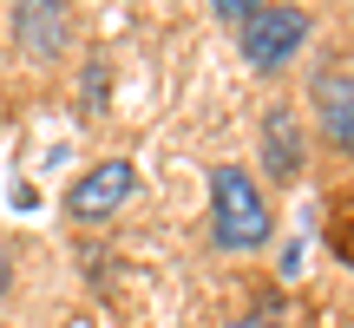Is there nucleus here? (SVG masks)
I'll use <instances>...</instances> for the list:
<instances>
[{
    "label": "nucleus",
    "mask_w": 354,
    "mask_h": 328,
    "mask_svg": "<svg viewBox=\"0 0 354 328\" xmlns=\"http://www.w3.org/2000/svg\"><path fill=\"white\" fill-rule=\"evenodd\" d=\"M13 289V263H7V250H0V295Z\"/></svg>",
    "instance_id": "nucleus-10"
},
{
    "label": "nucleus",
    "mask_w": 354,
    "mask_h": 328,
    "mask_svg": "<svg viewBox=\"0 0 354 328\" xmlns=\"http://www.w3.org/2000/svg\"><path fill=\"white\" fill-rule=\"evenodd\" d=\"M256 13V0H216V20H230V26H243Z\"/></svg>",
    "instance_id": "nucleus-8"
},
{
    "label": "nucleus",
    "mask_w": 354,
    "mask_h": 328,
    "mask_svg": "<svg viewBox=\"0 0 354 328\" xmlns=\"http://www.w3.org/2000/svg\"><path fill=\"white\" fill-rule=\"evenodd\" d=\"M131 197H138V164L131 158H99V164H86V171L73 177L66 217H73V224H112Z\"/></svg>",
    "instance_id": "nucleus-2"
},
{
    "label": "nucleus",
    "mask_w": 354,
    "mask_h": 328,
    "mask_svg": "<svg viewBox=\"0 0 354 328\" xmlns=\"http://www.w3.org/2000/svg\"><path fill=\"white\" fill-rule=\"evenodd\" d=\"M263 164H269V177H302V125H295V105H269L263 112Z\"/></svg>",
    "instance_id": "nucleus-6"
},
{
    "label": "nucleus",
    "mask_w": 354,
    "mask_h": 328,
    "mask_svg": "<svg viewBox=\"0 0 354 328\" xmlns=\"http://www.w3.org/2000/svg\"><path fill=\"white\" fill-rule=\"evenodd\" d=\"M276 217H269V197L243 164H216L210 171V243L223 256H250L269 243Z\"/></svg>",
    "instance_id": "nucleus-1"
},
{
    "label": "nucleus",
    "mask_w": 354,
    "mask_h": 328,
    "mask_svg": "<svg viewBox=\"0 0 354 328\" xmlns=\"http://www.w3.org/2000/svg\"><path fill=\"white\" fill-rule=\"evenodd\" d=\"M308 99H315L322 138H328L342 158H354V73H342V66H335V73H315Z\"/></svg>",
    "instance_id": "nucleus-4"
},
{
    "label": "nucleus",
    "mask_w": 354,
    "mask_h": 328,
    "mask_svg": "<svg viewBox=\"0 0 354 328\" xmlns=\"http://www.w3.org/2000/svg\"><path fill=\"white\" fill-rule=\"evenodd\" d=\"M13 39H20L33 60H59L66 39H73V20H66V7H53V0H26V7L13 13Z\"/></svg>",
    "instance_id": "nucleus-5"
},
{
    "label": "nucleus",
    "mask_w": 354,
    "mask_h": 328,
    "mask_svg": "<svg viewBox=\"0 0 354 328\" xmlns=\"http://www.w3.org/2000/svg\"><path fill=\"white\" fill-rule=\"evenodd\" d=\"M308 39V13L302 7H256L250 20L236 26V46L256 73H282L295 60V46Z\"/></svg>",
    "instance_id": "nucleus-3"
},
{
    "label": "nucleus",
    "mask_w": 354,
    "mask_h": 328,
    "mask_svg": "<svg viewBox=\"0 0 354 328\" xmlns=\"http://www.w3.org/2000/svg\"><path fill=\"white\" fill-rule=\"evenodd\" d=\"M223 328H282V322H263V316H236V322H223Z\"/></svg>",
    "instance_id": "nucleus-9"
},
{
    "label": "nucleus",
    "mask_w": 354,
    "mask_h": 328,
    "mask_svg": "<svg viewBox=\"0 0 354 328\" xmlns=\"http://www.w3.org/2000/svg\"><path fill=\"white\" fill-rule=\"evenodd\" d=\"M105 92H112V60L92 53V60H86V79H79V118H99L105 112Z\"/></svg>",
    "instance_id": "nucleus-7"
}]
</instances>
